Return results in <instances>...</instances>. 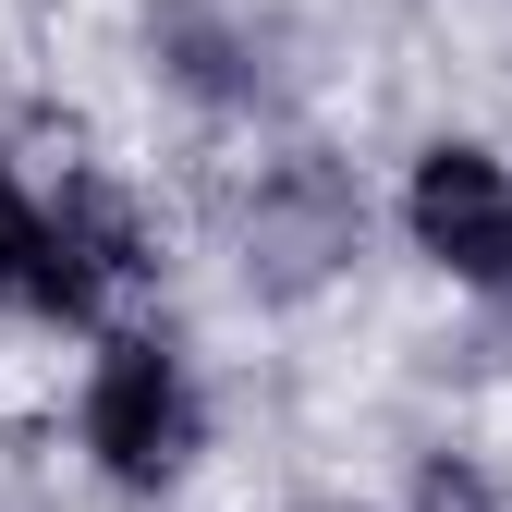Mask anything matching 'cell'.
<instances>
[{"label": "cell", "mask_w": 512, "mask_h": 512, "mask_svg": "<svg viewBox=\"0 0 512 512\" xmlns=\"http://www.w3.org/2000/svg\"><path fill=\"white\" fill-rule=\"evenodd\" d=\"M403 208H415V244H427L452 281L512 293V171H500L488 147H427Z\"/></svg>", "instance_id": "obj_2"}, {"label": "cell", "mask_w": 512, "mask_h": 512, "mask_svg": "<svg viewBox=\"0 0 512 512\" xmlns=\"http://www.w3.org/2000/svg\"><path fill=\"white\" fill-rule=\"evenodd\" d=\"M122 269H135V232H122V208H110V196H61L49 232H37V281H25V305L86 317Z\"/></svg>", "instance_id": "obj_3"}, {"label": "cell", "mask_w": 512, "mask_h": 512, "mask_svg": "<svg viewBox=\"0 0 512 512\" xmlns=\"http://www.w3.org/2000/svg\"><path fill=\"white\" fill-rule=\"evenodd\" d=\"M86 439L122 488H159L183 452H196V391L159 342H110L98 354V391H86Z\"/></svg>", "instance_id": "obj_1"}, {"label": "cell", "mask_w": 512, "mask_h": 512, "mask_svg": "<svg viewBox=\"0 0 512 512\" xmlns=\"http://www.w3.org/2000/svg\"><path fill=\"white\" fill-rule=\"evenodd\" d=\"M37 232H49V220L13 196V171H0V293H25V281H37Z\"/></svg>", "instance_id": "obj_4"}]
</instances>
